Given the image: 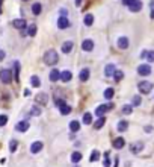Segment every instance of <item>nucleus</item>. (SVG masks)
I'll return each instance as SVG.
<instances>
[{
	"mask_svg": "<svg viewBox=\"0 0 154 167\" xmlns=\"http://www.w3.org/2000/svg\"><path fill=\"white\" fill-rule=\"evenodd\" d=\"M59 61V55H57V52L56 50H49L44 55V62L47 64V65H55L56 62Z\"/></svg>",
	"mask_w": 154,
	"mask_h": 167,
	"instance_id": "1",
	"label": "nucleus"
},
{
	"mask_svg": "<svg viewBox=\"0 0 154 167\" xmlns=\"http://www.w3.org/2000/svg\"><path fill=\"white\" fill-rule=\"evenodd\" d=\"M138 90L142 93V94H150L153 90V84L150 81H140L138 84Z\"/></svg>",
	"mask_w": 154,
	"mask_h": 167,
	"instance_id": "2",
	"label": "nucleus"
},
{
	"mask_svg": "<svg viewBox=\"0 0 154 167\" xmlns=\"http://www.w3.org/2000/svg\"><path fill=\"white\" fill-rule=\"evenodd\" d=\"M0 81L3 84H9L12 81V70L11 69H2L0 70Z\"/></svg>",
	"mask_w": 154,
	"mask_h": 167,
	"instance_id": "3",
	"label": "nucleus"
},
{
	"mask_svg": "<svg viewBox=\"0 0 154 167\" xmlns=\"http://www.w3.org/2000/svg\"><path fill=\"white\" fill-rule=\"evenodd\" d=\"M113 108V103H106V105H100L95 108V116L97 117H103L107 111H110Z\"/></svg>",
	"mask_w": 154,
	"mask_h": 167,
	"instance_id": "4",
	"label": "nucleus"
},
{
	"mask_svg": "<svg viewBox=\"0 0 154 167\" xmlns=\"http://www.w3.org/2000/svg\"><path fill=\"white\" fill-rule=\"evenodd\" d=\"M138 73L140 76H148L151 75V65L150 64H140L138 67Z\"/></svg>",
	"mask_w": 154,
	"mask_h": 167,
	"instance_id": "5",
	"label": "nucleus"
},
{
	"mask_svg": "<svg viewBox=\"0 0 154 167\" xmlns=\"http://www.w3.org/2000/svg\"><path fill=\"white\" fill-rule=\"evenodd\" d=\"M49 102V96H47V93H38L35 96V103L36 105H47Z\"/></svg>",
	"mask_w": 154,
	"mask_h": 167,
	"instance_id": "6",
	"label": "nucleus"
},
{
	"mask_svg": "<svg viewBox=\"0 0 154 167\" xmlns=\"http://www.w3.org/2000/svg\"><path fill=\"white\" fill-rule=\"evenodd\" d=\"M27 129H29V120H21L15 125V131L18 132H26Z\"/></svg>",
	"mask_w": 154,
	"mask_h": 167,
	"instance_id": "7",
	"label": "nucleus"
},
{
	"mask_svg": "<svg viewBox=\"0 0 154 167\" xmlns=\"http://www.w3.org/2000/svg\"><path fill=\"white\" fill-rule=\"evenodd\" d=\"M57 28L59 29H66V28H70V20L66 18L65 15H61L57 20Z\"/></svg>",
	"mask_w": 154,
	"mask_h": 167,
	"instance_id": "8",
	"label": "nucleus"
},
{
	"mask_svg": "<svg viewBox=\"0 0 154 167\" xmlns=\"http://www.w3.org/2000/svg\"><path fill=\"white\" fill-rule=\"evenodd\" d=\"M142 149H144V143L142 141H136V143H133L130 146L131 153H140V152H142Z\"/></svg>",
	"mask_w": 154,
	"mask_h": 167,
	"instance_id": "9",
	"label": "nucleus"
},
{
	"mask_svg": "<svg viewBox=\"0 0 154 167\" xmlns=\"http://www.w3.org/2000/svg\"><path fill=\"white\" fill-rule=\"evenodd\" d=\"M12 26H14L15 29L24 30V29H26V20H23V18H17V20H14V21H12Z\"/></svg>",
	"mask_w": 154,
	"mask_h": 167,
	"instance_id": "10",
	"label": "nucleus"
},
{
	"mask_svg": "<svg viewBox=\"0 0 154 167\" xmlns=\"http://www.w3.org/2000/svg\"><path fill=\"white\" fill-rule=\"evenodd\" d=\"M94 49V41L92 39H83L82 41V50L83 52H91Z\"/></svg>",
	"mask_w": 154,
	"mask_h": 167,
	"instance_id": "11",
	"label": "nucleus"
},
{
	"mask_svg": "<svg viewBox=\"0 0 154 167\" xmlns=\"http://www.w3.org/2000/svg\"><path fill=\"white\" fill-rule=\"evenodd\" d=\"M42 141H35V143H32L30 144V153H38V152H41L42 150Z\"/></svg>",
	"mask_w": 154,
	"mask_h": 167,
	"instance_id": "12",
	"label": "nucleus"
},
{
	"mask_svg": "<svg viewBox=\"0 0 154 167\" xmlns=\"http://www.w3.org/2000/svg\"><path fill=\"white\" fill-rule=\"evenodd\" d=\"M116 46H118L119 49L125 50L127 47H129V38H125V37H121V38H118V43H116Z\"/></svg>",
	"mask_w": 154,
	"mask_h": 167,
	"instance_id": "13",
	"label": "nucleus"
},
{
	"mask_svg": "<svg viewBox=\"0 0 154 167\" xmlns=\"http://www.w3.org/2000/svg\"><path fill=\"white\" fill-rule=\"evenodd\" d=\"M129 8H130L131 12H139L140 9H142V2H140V0H135V2L129 6Z\"/></svg>",
	"mask_w": 154,
	"mask_h": 167,
	"instance_id": "14",
	"label": "nucleus"
},
{
	"mask_svg": "<svg viewBox=\"0 0 154 167\" xmlns=\"http://www.w3.org/2000/svg\"><path fill=\"white\" fill-rule=\"evenodd\" d=\"M112 144H113V148H115V149H123L124 146H125V140L121 138V137H119V138H115V140L112 141Z\"/></svg>",
	"mask_w": 154,
	"mask_h": 167,
	"instance_id": "15",
	"label": "nucleus"
},
{
	"mask_svg": "<svg viewBox=\"0 0 154 167\" xmlns=\"http://www.w3.org/2000/svg\"><path fill=\"white\" fill-rule=\"evenodd\" d=\"M73 79V73L70 70H65V71H61V81L62 82H70Z\"/></svg>",
	"mask_w": 154,
	"mask_h": 167,
	"instance_id": "16",
	"label": "nucleus"
},
{
	"mask_svg": "<svg viewBox=\"0 0 154 167\" xmlns=\"http://www.w3.org/2000/svg\"><path fill=\"white\" fill-rule=\"evenodd\" d=\"M59 79H61V71H59L57 69H53L50 71V81L51 82H57Z\"/></svg>",
	"mask_w": 154,
	"mask_h": 167,
	"instance_id": "17",
	"label": "nucleus"
},
{
	"mask_svg": "<svg viewBox=\"0 0 154 167\" xmlns=\"http://www.w3.org/2000/svg\"><path fill=\"white\" fill-rule=\"evenodd\" d=\"M115 70H116V67L113 65V64H107V65L104 67V75L107 76V78H110V76H113Z\"/></svg>",
	"mask_w": 154,
	"mask_h": 167,
	"instance_id": "18",
	"label": "nucleus"
},
{
	"mask_svg": "<svg viewBox=\"0 0 154 167\" xmlns=\"http://www.w3.org/2000/svg\"><path fill=\"white\" fill-rule=\"evenodd\" d=\"M79 79L82 82H86L89 79V69H83V70H80V73H79Z\"/></svg>",
	"mask_w": 154,
	"mask_h": 167,
	"instance_id": "19",
	"label": "nucleus"
},
{
	"mask_svg": "<svg viewBox=\"0 0 154 167\" xmlns=\"http://www.w3.org/2000/svg\"><path fill=\"white\" fill-rule=\"evenodd\" d=\"M73 46H74V43H73V41H65L62 44V47H61L62 53H70L73 50Z\"/></svg>",
	"mask_w": 154,
	"mask_h": 167,
	"instance_id": "20",
	"label": "nucleus"
},
{
	"mask_svg": "<svg viewBox=\"0 0 154 167\" xmlns=\"http://www.w3.org/2000/svg\"><path fill=\"white\" fill-rule=\"evenodd\" d=\"M41 11H42V6H41V3H33L32 5V12H33V15H39L41 14Z\"/></svg>",
	"mask_w": 154,
	"mask_h": 167,
	"instance_id": "21",
	"label": "nucleus"
},
{
	"mask_svg": "<svg viewBox=\"0 0 154 167\" xmlns=\"http://www.w3.org/2000/svg\"><path fill=\"white\" fill-rule=\"evenodd\" d=\"M82 158H83V155H82L80 152H77V150L71 153V163H79Z\"/></svg>",
	"mask_w": 154,
	"mask_h": 167,
	"instance_id": "22",
	"label": "nucleus"
},
{
	"mask_svg": "<svg viewBox=\"0 0 154 167\" xmlns=\"http://www.w3.org/2000/svg\"><path fill=\"white\" fill-rule=\"evenodd\" d=\"M70 129H71V132H79L80 123L77 122V120H71V122H70Z\"/></svg>",
	"mask_w": 154,
	"mask_h": 167,
	"instance_id": "23",
	"label": "nucleus"
},
{
	"mask_svg": "<svg viewBox=\"0 0 154 167\" xmlns=\"http://www.w3.org/2000/svg\"><path fill=\"white\" fill-rule=\"evenodd\" d=\"M116 128H118L119 132H124V131H127V128H129V122H127V120H121Z\"/></svg>",
	"mask_w": 154,
	"mask_h": 167,
	"instance_id": "24",
	"label": "nucleus"
},
{
	"mask_svg": "<svg viewBox=\"0 0 154 167\" xmlns=\"http://www.w3.org/2000/svg\"><path fill=\"white\" fill-rule=\"evenodd\" d=\"M59 111H61V114L62 116H66V114H70V112H71V105H62L61 106V108H59Z\"/></svg>",
	"mask_w": 154,
	"mask_h": 167,
	"instance_id": "25",
	"label": "nucleus"
},
{
	"mask_svg": "<svg viewBox=\"0 0 154 167\" xmlns=\"http://www.w3.org/2000/svg\"><path fill=\"white\" fill-rule=\"evenodd\" d=\"M36 30H38L36 24H30L26 32H27V35H29V37H35V35H36Z\"/></svg>",
	"mask_w": 154,
	"mask_h": 167,
	"instance_id": "26",
	"label": "nucleus"
},
{
	"mask_svg": "<svg viewBox=\"0 0 154 167\" xmlns=\"http://www.w3.org/2000/svg\"><path fill=\"white\" fill-rule=\"evenodd\" d=\"M82 122H83V125H91V123H92V116H91V112H85Z\"/></svg>",
	"mask_w": 154,
	"mask_h": 167,
	"instance_id": "27",
	"label": "nucleus"
},
{
	"mask_svg": "<svg viewBox=\"0 0 154 167\" xmlns=\"http://www.w3.org/2000/svg\"><path fill=\"white\" fill-rule=\"evenodd\" d=\"M104 123H106V117H98V120L95 122V125H94V126H95V129H101Z\"/></svg>",
	"mask_w": 154,
	"mask_h": 167,
	"instance_id": "28",
	"label": "nucleus"
},
{
	"mask_svg": "<svg viewBox=\"0 0 154 167\" xmlns=\"http://www.w3.org/2000/svg\"><path fill=\"white\" fill-rule=\"evenodd\" d=\"M100 159V152L98 150H92L91 152V157H89V161L94 163V161H98Z\"/></svg>",
	"mask_w": 154,
	"mask_h": 167,
	"instance_id": "29",
	"label": "nucleus"
},
{
	"mask_svg": "<svg viewBox=\"0 0 154 167\" xmlns=\"http://www.w3.org/2000/svg\"><path fill=\"white\" fill-rule=\"evenodd\" d=\"M123 78H124V73L121 70H115V73H113V79H115V82H119Z\"/></svg>",
	"mask_w": 154,
	"mask_h": 167,
	"instance_id": "30",
	"label": "nucleus"
},
{
	"mask_svg": "<svg viewBox=\"0 0 154 167\" xmlns=\"http://www.w3.org/2000/svg\"><path fill=\"white\" fill-rule=\"evenodd\" d=\"M83 21H85V24H86V26H92V23H94V15L86 14V15H85V18H83Z\"/></svg>",
	"mask_w": 154,
	"mask_h": 167,
	"instance_id": "31",
	"label": "nucleus"
},
{
	"mask_svg": "<svg viewBox=\"0 0 154 167\" xmlns=\"http://www.w3.org/2000/svg\"><path fill=\"white\" fill-rule=\"evenodd\" d=\"M30 84H32V87L38 88V87L41 85V82H39V78H38V76H32V78H30Z\"/></svg>",
	"mask_w": 154,
	"mask_h": 167,
	"instance_id": "32",
	"label": "nucleus"
},
{
	"mask_svg": "<svg viewBox=\"0 0 154 167\" xmlns=\"http://www.w3.org/2000/svg\"><path fill=\"white\" fill-rule=\"evenodd\" d=\"M17 146H18L17 140H11V143H9V150H11V153H14V152L17 150Z\"/></svg>",
	"mask_w": 154,
	"mask_h": 167,
	"instance_id": "33",
	"label": "nucleus"
},
{
	"mask_svg": "<svg viewBox=\"0 0 154 167\" xmlns=\"http://www.w3.org/2000/svg\"><path fill=\"white\" fill-rule=\"evenodd\" d=\"M145 58L148 59V62H154V50H146Z\"/></svg>",
	"mask_w": 154,
	"mask_h": 167,
	"instance_id": "34",
	"label": "nucleus"
},
{
	"mask_svg": "<svg viewBox=\"0 0 154 167\" xmlns=\"http://www.w3.org/2000/svg\"><path fill=\"white\" fill-rule=\"evenodd\" d=\"M113 93H115V91H113V88H106L104 90V97L106 99H112L113 97Z\"/></svg>",
	"mask_w": 154,
	"mask_h": 167,
	"instance_id": "35",
	"label": "nucleus"
},
{
	"mask_svg": "<svg viewBox=\"0 0 154 167\" xmlns=\"http://www.w3.org/2000/svg\"><path fill=\"white\" fill-rule=\"evenodd\" d=\"M30 114L32 116H41V108H39V106H33V108L30 109Z\"/></svg>",
	"mask_w": 154,
	"mask_h": 167,
	"instance_id": "36",
	"label": "nucleus"
},
{
	"mask_svg": "<svg viewBox=\"0 0 154 167\" xmlns=\"http://www.w3.org/2000/svg\"><path fill=\"white\" fill-rule=\"evenodd\" d=\"M140 102H142V100H140V97H139V96H135V97L131 99V106H139Z\"/></svg>",
	"mask_w": 154,
	"mask_h": 167,
	"instance_id": "37",
	"label": "nucleus"
},
{
	"mask_svg": "<svg viewBox=\"0 0 154 167\" xmlns=\"http://www.w3.org/2000/svg\"><path fill=\"white\" fill-rule=\"evenodd\" d=\"M131 111H133L131 105H124L123 106V112H124V114H131Z\"/></svg>",
	"mask_w": 154,
	"mask_h": 167,
	"instance_id": "38",
	"label": "nucleus"
},
{
	"mask_svg": "<svg viewBox=\"0 0 154 167\" xmlns=\"http://www.w3.org/2000/svg\"><path fill=\"white\" fill-rule=\"evenodd\" d=\"M8 123V116L6 114H0V126H5Z\"/></svg>",
	"mask_w": 154,
	"mask_h": 167,
	"instance_id": "39",
	"label": "nucleus"
},
{
	"mask_svg": "<svg viewBox=\"0 0 154 167\" xmlns=\"http://www.w3.org/2000/svg\"><path fill=\"white\" fill-rule=\"evenodd\" d=\"M104 167H110V161H109V152H104Z\"/></svg>",
	"mask_w": 154,
	"mask_h": 167,
	"instance_id": "40",
	"label": "nucleus"
},
{
	"mask_svg": "<svg viewBox=\"0 0 154 167\" xmlns=\"http://www.w3.org/2000/svg\"><path fill=\"white\" fill-rule=\"evenodd\" d=\"M14 69H15V79L18 81V73H20V62H14Z\"/></svg>",
	"mask_w": 154,
	"mask_h": 167,
	"instance_id": "41",
	"label": "nucleus"
},
{
	"mask_svg": "<svg viewBox=\"0 0 154 167\" xmlns=\"http://www.w3.org/2000/svg\"><path fill=\"white\" fill-rule=\"evenodd\" d=\"M55 102H56V106H57V108H61L62 105H65V102H64L62 99H59V97H56V100H55Z\"/></svg>",
	"mask_w": 154,
	"mask_h": 167,
	"instance_id": "42",
	"label": "nucleus"
},
{
	"mask_svg": "<svg viewBox=\"0 0 154 167\" xmlns=\"http://www.w3.org/2000/svg\"><path fill=\"white\" fill-rule=\"evenodd\" d=\"M151 18H154V0H151Z\"/></svg>",
	"mask_w": 154,
	"mask_h": 167,
	"instance_id": "43",
	"label": "nucleus"
},
{
	"mask_svg": "<svg viewBox=\"0 0 154 167\" xmlns=\"http://www.w3.org/2000/svg\"><path fill=\"white\" fill-rule=\"evenodd\" d=\"M123 2H124V5H125V6H130L133 2H135V0H123Z\"/></svg>",
	"mask_w": 154,
	"mask_h": 167,
	"instance_id": "44",
	"label": "nucleus"
},
{
	"mask_svg": "<svg viewBox=\"0 0 154 167\" xmlns=\"http://www.w3.org/2000/svg\"><path fill=\"white\" fill-rule=\"evenodd\" d=\"M5 55H6L5 50H0V61H3V59H5Z\"/></svg>",
	"mask_w": 154,
	"mask_h": 167,
	"instance_id": "45",
	"label": "nucleus"
},
{
	"mask_svg": "<svg viewBox=\"0 0 154 167\" xmlns=\"http://www.w3.org/2000/svg\"><path fill=\"white\" fill-rule=\"evenodd\" d=\"M151 131H153L151 126H145V132H151Z\"/></svg>",
	"mask_w": 154,
	"mask_h": 167,
	"instance_id": "46",
	"label": "nucleus"
},
{
	"mask_svg": "<svg viewBox=\"0 0 154 167\" xmlns=\"http://www.w3.org/2000/svg\"><path fill=\"white\" fill-rule=\"evenodd\" d=\"M80 3H82V0H76V5L77 6H80Z\"/></svg>",
	"mask_w": 154,
	"mask_h": 167,
	"instance_id": "47",
	"label": "nucleus"
},
{
	"mask_svg": "<svg viewBox=\"0 0 154 167\" xmlns=\"http://www.w3.org/2000/svg\"><path fill=\"white\" fill-rule=\"evenodd\" d=\"M76 167H79V166H76Z\"/></svg>",
	"mask_w": 154,
	"mask_h": 167,
	"instance_id": "48",
	"label": "nucleus"
}]
</instances>
